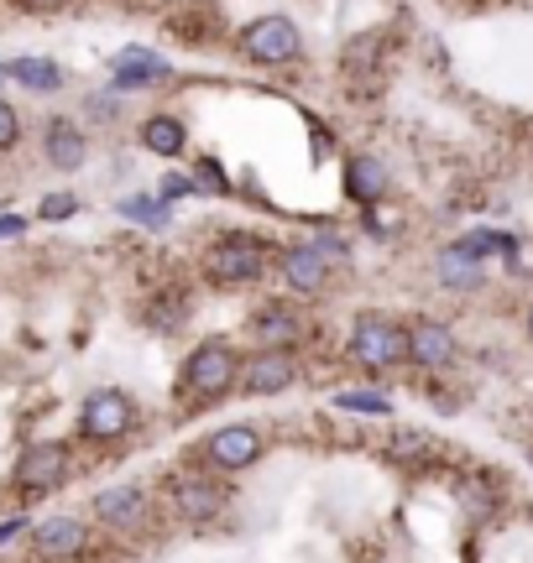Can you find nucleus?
Instances as JSON below:
<instances>
[{"mask_svg": "<svg viewBox=\"0 0 533 563\" xmlns=\"http://www.w3.org/2000/svg\"><path fill=\"white\" fill-rule=\"evenodd\" d=\"M142 146L146 152H157V157H184V146H188L184 121H173V115H152V121L142 125Z\"/></svg>", "mask_w": 533, "mask_h": 563, "instance_id": "19", "label": "nucleus"}, {"mask_svg": "<svg viewBox=\"0 0 533 563\" xmlns=\"http://www.w3.org/2000/svg\"><path fill=\"white\" fill-rule=\"evenodd\" d=\"M63 470H68V449L63 443H32L17 464V481L26 490H47V485L63 481Z\"/></svg>", "mask_w": 533, "mask_h": 563, "instance_id": "11", "label": "nucleus"}, {"mask_svg": "<svg viewBox=\"0 0 533 563\" xmlns=\"http://www.w3.org/2000/svg\"><path fill=\"white\" fill-rule=\"evenodd\" d=\"M131 418H137V412H131V397H126V391H110V386H105V391H89V402H84V439H121L126 428H131Z\"/></svg>", "mask_w": 533, "mask_h": 563, "instance_id": "7", "label": "nucleus"}, {"mask_svg": "<svg viewBox=\"0 0 533 563\" xmlns=\"http://www.w3.org/2000/svg\"><path fill=\"white\" fill-rule=\"evenodd\" d=\"M95 511H100L105 527H121V532H131V527H142V517H146V496L137 490V485H110V490H100V496H95Z\"/></svg>", "mask_w": 533, "mask_h": 563, "instance_id": "12", "label": "nucleus"}, {"mask_svg": "<svg viewBox=\"0 0 533 563\" xmlns=\"http://www.w3.org/2000/svg\"><path fill=\"white\" fill-rule=\"evenodd\" d=\"M6 79H17L21 89H32V95H53L63 84V68L53 58H17L6 68Z\"/></svg>", "mask_w": 533, "mask_h": 563, "instance_id": "18", "label": "nucleus"}, {"mask_svg": "<svg viewBox=\"0 0 533 563\" xmlns=\"http://www.w3.org/2000/svg\"><path fill=\"white\" fill-rule=\"evenodd\" d=\"M304 334V323H298V313L287 308V302H266L262 313L251 319V340L262 344V350H283V344H293Z\"/></svg>", "mask_w": 533, "mask_h": 563, "instance_id": "13", "label": "nucleus"}, {"mask_svg": "<svg viewBox=\"0 0 533 563\" xmlns=\"http://www.w3.org/2000/svg\"><path fill=\"white\" fill-rule=\"evenodd\" d=\"M529 340H533V313H529Z\"/></svg>", "mask_w": 533, "mask_h": 563, "instance_id": "29", "label": "nucleus"}, {"mask_svg": "<svg viewBox=\"0 0 533 563\" xmlns=\"http://www.w3.org/2000/svg\"><path fill=\"white\" fill-rule=\"evenodd\" d=\"M278 266H283V277L293 292H319L329 277V256L319 245H287L283 256H278Z\"/></svg>", "mask_w": 533, "mask_h": 563, "instance_id": "10", "label": "nucleus"}, {"mask_svg": "<svg viewBox=\"0 0 533 563\" xmlns=\"http://www.w3.org/2000/svg\"><path fill=\"white\" fill-rule=\"evenodd\" d=\"M439 282H445V287H455V292H471V287H481V262L450 245V251L439 256Z\"/></svg>", "mask_w": 533, "mask_h": 563, "instance_id": "20", "label": "nucleus"}, {"mask_svg": "<svg viewBox=\"0 0 533 563\" xmlns=\"http://www.w3.org/2000/svg\"><path fill=\"white\" fill-rule=\"evenodd\" d=\"M350 355L367 365V371H392V365L409 361V329L382 319V313H367V319H356V329H350Z\"/></svg>", "mask_w": 533, "mask_h": 563, "instance_id": "2", "label": "nucleus"}, {"mask_svg": "<svg viewBox=\"0 0 533 563\" xmlns=\"http://www.w3.org/2000/svg\"><path fill=\"white\" fill-rule=\"evenodd\" d=\"M17 141H21V115L6 100H0V152H11Z\"/></svg>", "mask_w": 533, "mask_h": 563, "instance_id": "24", "label": "nucleus"}, {"mask_svg": "<svg viewBox=\"0 0 533 563\" xmlns=\"http://www.w3.org/2000/svg\"><path fill=\"white\" fill-rule=\"evenodd\" d=\"M26 5H58V0H26Z\"/></svg>", "mask_w": 533, "mask_h": 563, "instance_id": "28", "label": "nucleus"}, {"mask_svg": "<svg viewBox=\"0 0 533 563\" xmlns=\"http://www.w3.org/2000/svg\"><path fill=\"white\" fill-rule=\"evenodd\" d=\"M42 146H47V162H53L58 173H74V167L84 162V152H89V146H84V131L74 121H63V115H58V121H47Z\"/></svg>", "mask_w": 533, "mask_h": 563, "instance_id": "16", "label": "nucleus"}, {"mask_svg": "<svg viewBox=\"0 0 533 563\" xmlns=\"http://www.w3.org/2000/svg\"><path fill=\"white\" fill-rule=\"evenodd\" d=\"M68 214H79V199L74 194H47L37 203V220H68Z\"/></svg>", "mask_w": 533, "mask_h": 563, "instance_id": "23", "label": "nucleus"}, {"mask_svg": "<svg viewBox=\"0 0 533 563\" xmlns=\"http://www.w3.org/2000/svg\"><path fill=\"white\" fill-rule=\"evenodd\" d=\"M173 511L188 517V522H209V517L226 511V485L209 481L205 470H199V475H178V481H173Z\"/></svg>", "mask_w": 533, "mask_h": 563, "instance_id": "8", "label": "nucleus"}, {"mask_svg": "<svg viewBox=\"0 0 533 563\" xmlns=\"http://www.w3.org/2000/svg\"><path fill=\"white\" fill-rule=\"evenodd\" d=\"M346 194L371 209V203L388 194V167H382L377 157H350L346 162Z\"/></svg>", "mask_w": 533, "mask_h": 563, "instance_id": "17", "label": "nucleus"}, {"mask_svg": "<svg viewBox=\"0 0 533 563\" xmlns=\"http://www.w3.org/2000/svg\"><path fill=\"white\" fill-rule=\"evenodd\" d=\"M236 47H241V58L257 63V68H283V63H293L304 53V37H298V26L287 16H257L241 26Z\"/></svg>", "mask_w": 533, "mask_h": 563, "instance_id": "1", "label": "nucleus"}, {"mask_svg": "<svg viewBox=\"0 0 533 563\" xmlns=\"http://www.w3.org/2000/svg\"><path fill=\"white\" fill-rule=\"evenodd\" d=\"M21 230H26V220H21V214H6V220H0V241H6V235H21Z\"/></svg>", "mask_w": 533, "mask_h": 563, "instance_id": "27", "label": "nucleus"}, {"mask_svg": "<svg viewBox=\"0 0 533 563\" xmlns=\"http://www.w3.org/2000/svg\"><path fill=\"white\" fill-rule=\"evenodd\" d=\"M205 272L220 287H247V282H257L266 272V245L257 235H220V241L209 245Z\"/></svg>", "mask_w": 533, "mask_h": 563, "instance_id": "3", "label": "nucleus"}, {"mask_svg": "<svg viewBox=\"0 0 533 563\" xmlns=\"http://www.w3.org/2000/svg\"><path fill=\"white\" fill-rule=\"evenodd\" d=\"M184 194H194V178H184V173H173V178L163 183V194H157V199L173 203V199H184Z\"/></svg>", "mask_w": 533, "mask_h": 563, "instance_id": "26", "label": "nucleus"}, {"mask_svg": "<svg viewBox=\"0 0 533 563\" xmlns=\"http://www.w3.org/2000/svg\"><path fill=\"white\" fill-rule=\"evenodd\" d=\"M335 407H346V412H377V418L392 412V402L382 391H346V397H335Z\"/></svg>", "mask_w": 533, "mask_h": 563, "instance_id": "22", "label": "nucleus"}, {"mask_svg": "<svg viewBox=\"0 0 533 563\" xmlns=\"http://www.w3.org/2000/svg\"><path fill=\"white\" fill-rule=\"evenodd\" d=\"M236 371H241V355H236L230 344H220V340L199 344V350L184 361V391L215 402V397H226L230 386H236Z\"/></svg>", "mask_w": 533, "mask_h": 563, "instance_id": "4", "label": "nucleus"}, {"mask_svg": "<svg viewBox=\"0 0 533 563\" xmlns=\"http://www.w3.org/2000/svg\"><path fill=\"white\" fill-rule=\"evenodd\" d=\"M409 361L424 365V371H445V365H455V334L445 329V323L418 319L409 329Z\"/></svg>", "mask_w": 533, "mask_h": 563, "instance_id": "9", "label": "nucleus"}, {"mask_svg": "<svg viewBox=\"0 0 533 563\" xmlns=\"http://www.w3.org/2000/svg\"><path fill=\"white\" fill-rule=\"evenodd\" d=\"M0 84H6V68H0Z\"/></svg>", "mask_w": 533, "mask_h": 563, "instance_id": "30", "label": "nucleus"}, {"mask_svg": "<svg viewBox=\"0 0 533 563\" xmlns=\"http://www.w3.org/2000/svg\"><path fill=\"white\" fill-rule=\"evenodd\" d=\"M205 460L215 464V470H226V475L257 464L262 460V428H257V422H230V428H215V433L205 439Z\"/></svg>", "mask_w": 533, "mask_h": 563, "instance_id": "5", "label": "nucleus"}, {"mask_svg": "<svg viewBox=\"0 0 533 563\" xmlns=\"http://www.w3.org/2000/svg\"><path fill=\"white\" fill-rule=\"evenodd\" d=\"M194 188H209V194H226L230 183L220 178V167H215V162H199V173H194Z\"/></svg>", "mask_w": 533, "mask_h": 563, "instance_id": "25", "label": "nucleus"}, {"mask_svg": "<svg viewBox=\"0 0 533 563\" xmlns=\"http://www.w3.org/2000/svg\"><path fill=\"white\" fill-rule=\"evenodd\" d=\"M110 74H116L121 89H142V84L167 79V58L163 53H146V47H126L121 58L110 63Z\"/></svg>", "mask_w": 533, "mask_h": 563, "instance_id": "14", "label": "nucleus"}, {"mask_svg": "<svg viewBox=\"0 0 533 563\" xmlns=\"http://www.w3.org/2000/svg\"><path fill=\"white\" fill-rule=\"evenodd\" d=\"M84 522H74V517H47V522H37V532H32V543H37V553H47V559H74L84 548Z\"/></svg>", "mask_w": 533, "mask_h": 563, "instance_id": "15", "label": "nucleus"}, {"mask_svg": "<svg viewBox=\"0 0 533 563\" xmlns=\"http://www.w3.org/2000/svg\"><path fill=\"white\" fill-rule=\"evenodd\" d=\"M236 382L247 386L251 397H278V391H287V386L298 382V365H293L287 350H257V355L236 371Z\"/></svg>", "mask_w": 533, "mask_h": 563, "instance_id": "6", "label": "nucleus"}, {"mask_svg": "<svg viewBox=\"0 0 533 563\" xmlns=\"http://www.w3.org/2000/svg\"><path fill=\"white\" fill-rule=\"evenodd\" d=\"M121 214L126 220H142V224H152V230H167L173 224V203L167 199H121Z\"/></svg>", "mask_w": 533, "mask_h": 563, "instance_id": "21", "label": "nucleus"}]
</instances>
